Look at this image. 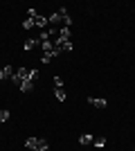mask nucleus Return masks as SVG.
Returning a JSON list of instances; mask_svg holds the SVG:
<instances>
[{"label": "nucleus", "instance_id": "0eeeda50", "mask_svg": "<svg viewBox=\"0 0 135 151\" xmlns=\"http://www.w3.org/2000/svg\"><path fill=\"white\" fill-rule=\"evenodd\" d=\"M32 88H34V79H27L25 77V81L20 83V93H29Z\"/></svg>", "mask_w": 135, "mask_h": 151}, {"label": "nucleus", "instance_id": "6e6552de", "mask_svg": "<svg viewBox=\"0 0 135 151\" xmlns=\"http://www.w3.org/2000/svg\"><path fill=\"white\" fill-rule=\"evenodd\" d=\"M47 23H50V20L45 18V16H34V27H41V29H43V27H47Z\"/></svg>", "mask_w": 135, "mask_h": 151}, {"label": "nucleus", "instance_id": "a211bd4d", "mask_svg": "<svg viewBox=\"0 0 135 151\" xmlns=\"http://www.w3.org/2000/svg\"><path fill=\"white\" fill-rule=\"evenodd\" d=\"M54 86H56V88H63V79H61V77H54Z\"/></svg>", "mask_w": 135, "mask_h": 151}, {"label": "nucleus", "instance_id": "7ed1b4c3", "mask_svg": "<svg viewBox=\"0 0 135 151\" xmlns=\"http://www.w3.org/2000/svg\"><path fill=\"white\" fill-rule=\"evenodd\" d=\"M52 43H54V50H56L59 54H61V52H72V47H74L68 38H61V36H56V41H52Z\"/></svg>", "mask_w": 135, "mask_h": 151}, {"label": "nucleus", "instance_id": "9b49d317", "mask_svg": "<svg viewBox=\"0 0 135 151\" xmlns=\"http://www.w3.org/2000/svg\"><path fill=\"white\" fill-rule=\"evenodd\" d=\"M41 47H43V52H52V50H54V43H52V41H43Z\"/></svg>", "mask_w": 135, "mask_h": 151}, {"label": "nucleus", "instance_id": "423d86ee", "mask_svg": "<svg viewBox=\"0 0 135 151\" xmlns=\"http://www.w3.org/2000/svg\"><path fill=\"white\" fill-rule=\"evenodd\" d=\"M14 72H16V70H14L11 65H5V68H0V79H11Z\"/></svg>", "mask_w": 135, "mask_h": 151}, {"label": "nucleus", "instance_id": "ddd939ff", "mask_svg": "<svg viewBox=\"0 0 135 151\" xmlns=\"http://www.w3.org/2000/svg\"><path fill=\"white\" fill-rule=\"evenodd\" d=\"M95 149H101V147H106V138H95Z\"/></svg>", "mask_w": 135, "mask_h": 151}, {"label": "nucleus", "instance_id": "2eb2a0df", "mask_svg": "<svg viewBox=\"0 0 135 151\" xmlns=\"http://www.w3.org/2000/svg\"><path fill=\"white\" fill-rule=\"evenodd\" d=\"M7 120H9V111H5V108H2V111H0V126L5 124Z\"/></svg>", "mask_w": 135, "mask_h": 151}, {"label": "nucleus", "instance_id": "9d476101", "mask_svg": "<svg viewBox=\"0 0 135 151\" xmlns=\"http://www.w3.org/2000/svg\"><path fill=\"white\" fill-rule=\"evenodd\" d=\"M36 43H39V38H27L25 45H23V47H25V52H32L34 47H36Z\"/></svg>", "mask_w": 135, "mask_h": 151}, {"label": "nucleus", "instance_id": "dca6fc26", "mask_svg": "<svg viewBox=\"0 0 135 151\" xmlns=\"http://www.w3.org/2000/svg\"><path fill=\"white\" fill-rule=\"evenodd\" d=\"M52 59H54V54H52V52H43V57H41V61H43V63H50Z\"/></svg>", "mask_w": 135, "mask_h": 151}, {"label": "nucleus", "instance_id": "39448f33", "mask_svg": "<svg viewBox=\"0 0 135 151\" xmlns=\"http://www.w3.org/2000/svg\"><path fill=\"white\" fill-rule=\"evenodd\" d=\"M88 104L95 108H106L108 106V99H104V97H88Z\"/></svg>", "mask_w": 135, "mask_h": 151}, {"label": "nucleus", "instance_id": "f257e3e1", "mask_svg": "<svg viewBox=\"0 0 135 151\" xmlns=\"http://www.w3.org/2000/svg\"><path fill=\"white\" fill-rule=\"evenodd\" d=\"M47 20H50L52 25H54V23H63V27H70V25H72V18H70V14H68V9H65V7L56 9V12L52 14Z\"/></svg>", "mask_w": 135, "mask_h": 151}, {"label": "nucleus", "instance_id": "f3484780", "mask_svg": "<svg viewBox=\"0 0 135 151\" xmlns=\"http://www.w3.org/2000/svg\"><path fill=\"white\" fill-rule=\"evenodd\" d=\"M23 27H25V29H32L34 27V18H25L23 20Z\"/></svg>", "mask_w": 135, "mask_h": 151}, {"label": "nucleus", "instance_id": "1a4fd4ad", "mask_svg": "<svg viewBox=\"0 0 135 151\" xmlns=\"http://www.w3.org/2000/svg\"><path fill=\"white\" fill-rule=\"evenodd\" d=\"M79 142H81V145H92V142H95V135H92V133H84V135H79Z\"/></svg>", "mask_w": 135, "mask_h": 151}, {"label": "nucleus", "instance_id": "f8f14e48", "mask_svg": "<svg viewBox=\"0 0 135 151\" xmlns=\"http://www.w3.org/2000/svg\"><path fill=\"white\" fill-rule=\"evenodd\" d=\"M59 36H61V38H68V41H70V27H61V29H59Z\"/></svg>", "mask_w": 135, "mask_h": 151}, {"label": "nucleus", "instance_id": "4468645a", "mask_svg": "<svg viewBox=\"0 0 135 151\" xmlns=\"http://www.w3.org/2000/svg\"><path fill=\"white\" fill-rule=\"evenodd\" d=\"M54 95H56L59 101H65V90L63 88H56V90H54Z\"/></svg>", "mask_w": 135, "mask_h": 151}, {"label": "nucleus", "instance_id": "f03ea898", "mask_svg": "<svg viewBox=\"0 0 135 151\" xmlns=\"http://www.w3.org/2000/svg\"><path fill=\"white\" fill-rule=\"evenodd\" d=\"M25 147L29 151H47V140H43V138H29V140H25Z\"/></svg>", "mask_w": 135, "mask_h": 151}, {"label": "nucleus", "instance_id": "20e7f679", "mask_svg": "<svg viewBox=\"0 0 135 151\" xmlns=\"http://www.w3.org/2000/svg\"><path fill=\"white\" fill-rule=\"evenodd\" d=\"M27 72H29V68H25V65H23V68H18V70H16V72H14V77H11V81L16 83V86H18V88H20V83L25 81V77H27Z\"/></svg>", "mask_w": 135, "mask_h": 151}]
</instances>
